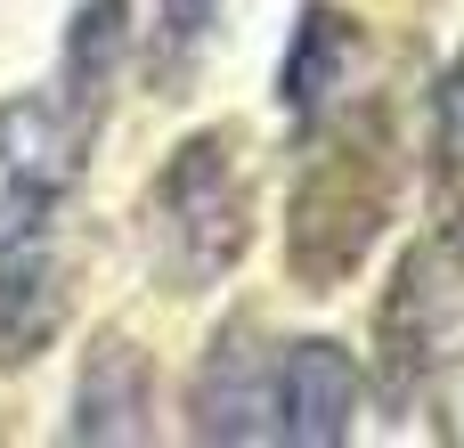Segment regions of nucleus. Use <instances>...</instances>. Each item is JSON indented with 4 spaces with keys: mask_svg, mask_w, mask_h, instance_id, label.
I'll return each mask as SVG.
<instances>
[{
    "mask_svg": "<svg viewBox=\"0 0 464 448\" xmlns=\"http://www.w3.org/2000/svg\"><path fill=\"white\" fill-rule=\"evenodd\" d=\"M424 155H432V196L464 188V49L432 82V122H424Z\"/></svg>",
    "mask_w": 464,
    "mask_h": 448,
    "instance_id": "12",
    "label": "nucleus"
},
{
    "mask_svg": "<svg viewBox=\"0 0 464 448\" xmlns=\"http://www.w3.org/2000/svg\"><path fill=\"white\" fill-rule=\"evenodd\" d=\"M220 24V0H155V41H147V73L179 98V82L196 73L204 41Z\"/></svg>",
    "mask_w": 464,
    "mask_h": 448,
    "instance_id": "11",
    "label": "nucleus"
},
{
    "mask_svg": "<svg viewBox=\"0 0 464 448\" xmlns=\"http://www.w3.org/2000/svg\"><path fill=\"white\" fill-rule=\"evenodd\" d=\"M416 400H424V416H432V433L449 448H464V351H440L432 367H424V384H416Z\"/></svg>",
    "mask_w": 464,
    "mask_h": 448,
    "instance_id": "13",
    "label": "nucleus"
},
{
    "mask_svg": "<svg viewBox=\"0 0 464 448\" xmlns=\"http://www.w3.org/2000/svg\"><path fill=\"white\" fill-rule=\"evenodd\" d=\"M130 33H139V8H130V0H73L49 82H57L65 98H82L90 114H106V98H114V82H122V57H130Z\"/></svg>",
    "mask_w": 464,
    "mask_h": 448,
    "instance_id": "10",
    "label": "nucleus"
},
{
    "mask_svg": "<svg viewBox=\"0 0 464 448\" xmlns=\"http://www.w3.org/2000/svg\"><path fill=\"white\" fill-rule=\"evenodd\" d=\"M188 433L228 448L269 441V335L253 318H237L204 343V367L188 384Z\"/></svg>",
    "mask_w": 464,
    "mask_h": 448,
    "instance_id": "6",
    "label": "nucleus"
},
{
    "mask_svg": "<svg viewBox=\"0 0 464 448\" xmlns=\"http://www.w3.org/2000/svg\"><path fill=\"white\" fill-rule=\"evenodd\" d=\"M351 433H359V359L334 335L269 343V441L343 448Z\"/></svg>",
    "mask_w": 464,
    "mask_h": 448,
    "instance_id": "4",
    "label": "nucleus"
},
{
    "mask_svg": "<svg viewBox=\"0 0 464 448\" xmlns=\"http://www.w3.org/2000/svg\"><path fill=\"white\" fill-rule=\"evenodd\" d=\"M253 229H261V188L237 122L188 131L139 196V245L171 294H212L220 278H237Z\"/></svg>",
    "mask_w": 464,
    "mask_h": 448,
    "instance_id": "2",
    "label": "nucleus"
},
{
    "mask_svg": "<svg viewBox=\"0 0 464 448\" xmlns=\"http://www.w3.org/2000/svg\"><path fill=\"white\" fill-rule=\"evenodd\" d=\"M310 163L285 196V269L310 294H343L367 253L383 245L400 188H408V147H400V114L375 98L351 114V98L310 131Z\"/></svg>",
    "mask_w": 464,
    "mask_h": 448,
    "instance_id": "1",
    "label": "nucleus"
},
{
    "mask_svg": "<svg viewBox=\"0 0 464 448\" xmlns=\"http://www.w3.org/2000/svg\"><path fill=\"white\" fill-rule=\"evenodd\" d=\"M351 65H359V16L334 8V0H302L294 33H285V57H277V106L302 139L351 98Z\"/></svg>",
    "mask_w": 464,
    "mask_h": 448,
    "instance_id": "8",
    "label": "nucleus"
},
{
    "mask_svg": "<svg viewBox=\"0 0 464 448\" xmlns=\"http://www.w3.org/2000/svg\"><path fill=\"white\" fill-rule=\"evenodd\" d=\"M457 294H464V269L432 245V237L400 253L392 294H383V318H375V343H383V392H392V408H408V400H416V384H424V367L440 359V326H449Z\"/></svg>",
    "mask_w": 464,
    "mask_h": 448,
    "instance_id": "5",
    "label": "nucleus"
},
{
    "mask_svg": "<svg viewBox=\"0 0 464 448\" xmlns=\"http://www.w3.org/2000/svg\"><path fill=\"white\" fill-rule=\"evenodd\" d=\"M73 318V269L65 253H49L41 237L33 245H8L0 253V375L33 367Z\"/></svg>",
    "mask_w": 464,
    "mask_h": 448,
    "instance_id": "9",
    "label": "nucleus"
},
{
    "mask_svg": "<svg viewBox=\"0 0 464 448\" xmlns=\"http://www.w3.org/2000/svg\"><path fill=\"white\" fill-rule=\"evenodd\" d=\"M155 433V367L147 351L122 335V326H98L82 367H73V416H65V441H147Z\"/></svg>",
    "mask_w": 464,
    "mask_h": 448,
    "instance_id": "7",
    "label": "nucleus"
},
{
    "mask_svg": "<svg viewBox=\"0 0 464 448\" xmlns=\"http://www.w3.org/2000/svg\"><path fill=\"white\" fill-rule=\"evenodd\" d=\"M98 122L106 114H90L82 98H65L57 82L0 98V253L33 245L57 220V204L73 196V180L90 163Z\"/></svg>",
    "mask_w": 464,
    "mask_h": 448,
    "instance_id": "3",
    "label": "nucleus"
}]
</instances>
